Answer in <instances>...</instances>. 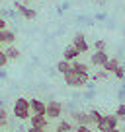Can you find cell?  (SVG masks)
<instances>
[{"mask_svg":"<svg viewBox=\"0 0 125 132\" xmlns=\"http://www.w3.org/2000/svg\"><path fill=\"white\" fill-rule=\"evenodd\" d=\"M71 119L74 124H86L88 126V111H72Z\"/></svg>","mask_w":125,"mask_h":132,"instance_id":"obj_10","label":"cell"},{"mask_svg":"<svg viewBox=\"0 0 125 132\" xmlns=\"http://www.w3.org/2000/svg\"><path fill=\"white\" fill-rule=\"evenodd\" d=\"M55 132H61V130H55Z\"/></svg>","mask_w":125,"mask_h":132,"instance_id":"obj_32","label":"cell"},{"mask_svg":"<svg viewBox=\"0 0 125 132\" xmlns=\"http://www.w3.org/2000/svg\"><path fill=\"white\" fill-rule=\"evenodd\" d=\"M72 47H74L80 54H84V53H88V51H90V45L86 43V35H84L82 31H78L74 37H72Z\"/></svg>","mask_w":125,"mask_h":132,"instance_id":"obj_3","label":"cell"},{"mask_svg":"<svg viewBox=\"0 0 125 132\" xmlns=\"http://www.w3.org/2000/svg\"><path fill=\"white\" fill-rule=\"evenodd\" d=\"M106 119H108V122H109V126H112V130H113V128H117V124H119V119H117L115 113H109V115H106Z\"/></svg>","mask_w":125,"mask_h":132,"instance_id":"obj_19","label":"cell"},{"mask_svg":"<svg viewBox=\"0 0 125 132\" xmlns=\"http://www.w3.org/2000/svg\"><path fill=\"white\" fill-rule=\"evenodd\" d=\"M2 29H6V20L0 16V31H2Z\"/></svg>","mask_w":125,"mask_h":132,"instance_id":"obj_28","label":"cell"},{"mask_svg":"<svg viewBox=\"0 0 125 132\" xmlns=\"http://www.w3.org/2000/svg\"><path fill=\"white\" fill-rule=\"evenodd\" d=\"M2 51H4V54L8 56V60H16V58H20V51H18L14 45H8L6 49H2Z\"/></svg>","mask_w":125,"mask_h":132,"instance_id":"obj_15","label":"cell"},{"mask_svg":"<svg viewBox=\"0 0 125 132\" xmlns=\"http://www.w3.org/2000/svg\"><path fill=\"white\" fill-rule=\"evenodd\" d=\"M57 130H61V132H72V130H74V126H72L68 120H61L59 126H57Z\"/></svg>","mask_w":125,"mask_h":132,"instance_id":"obj_18","label":"cell"},{"mask_svg":"<svg viewBox=\"0 0 125 132\" xmlns=\"http://www.w3.org/2000/svg\"><path fill=\"white\" fill-rule=\"evenodd\" d=\"M29 107H31V115H45L47 113V103H43L37 97L29 99Z\"/></svg>","mask_w":125,"mask_h":132,"instance_id":"obj_6","label":"cell"},{"mask_svg":"<svg viewBox=\"0 0 125 132\" xmlns=\"http://www.w3.org/2000/svg\"><path fill=\"white\" fill-rule=\"evenodd\" d=\"M25 2H31V0H25Z\"/></svg>","mask_w":125,"mask_h":132,"instance_id":"obj_31","label":"cell"},{"mask_svg":"<svg viewBox=\"0 0 125 132\" xmlns=\"http://www.w3.org/2000/svg\"><path fill=\"white\" fill-rule=\"evenodd\" d=\"M108 60H109V54L106 53V51H94V54L90 56V64L98 66V68H102Z\"/></svg>","mask_w":125,"mask_h":132,"instance_id":"obj_5","label":"cell"},{"mask_svg":"<svg viewBox=\"0 0 125 132\" xmlns=\"http://www.w3.org/2000/svg\"><path fill=\"white\" fill-rule=\"evenodd\" d=\"M63 78H65V84L68 87H76V89L78 87H86L88 82H90V74H80V72H74V70L67 72Z\"/></svg>","mask_w":125,"mask_h":132,"instance_id":"obj_2","label":"cell"},{"mask_svg":"<svg viewBox=\"0 0 125 132\" xmlns=\"http://www.w3.org/2000/svg\"><path fill=\"white\" fill-rule=\"evenodd\" d=\"M47 122H49V119H47L45 115H31V117H29V126L47 128Z\"/></svg>","mask_w":125,"mask_h":132,"instance_id":"obj_9","label":"cell"},{"mask_svg":"<svg viewBox=\"0 0 125 132\" xmlns=\"http://www.w3.org/2000/svg\"><path fill=\"white\" fill-rule=\"evenodd\" d=\"M72 70L74 72H80V74H90V66L86 62H80V60H72Z\"/></svg>","mask_w":125,"mask_h":132,"instance_id":"obj_13","label":"cell"},{"mask_svg":"<svg viewBox=\"0 0 125 132\" xmlns=\"http://www.w3.org/2000/svg\"><path fill=\"white\" fill-rule=\"evenodd\" d=\"M78 56H80V53L74 49L72 45H68L67 49L63 51V60H68V62H72V60H78Z\"/></svg>","mask_w":125,"mask_h":132,"instance_id":"obj_11","label":"cell"},{"mask_svg":"<svg viewBox=\"0 0 125 132\" xmlns=\"http://www.w3.org/2000/svg\"><path fill=\"white\" fill-rule=\"evenodd\" d=\"M0 51H2V43H0Z\"/></svg>","mask_w":125,"mask_h":132,"instance_id":"obj_30","label":"cell"},{"mask_svg":"<svg viewBox=\"0 0 125 132\" xmlns=\"http://www.w3.org/2000/svg\"><path fill=\"white\" fill-rule=\"evenodd\" d=\"M27 132H47L45 128H35V126H29L27 128Z\"/></svg>","mask_w":125,"mask_h":132,"instance_id":"obj_27","label":"cell"},{"mask_svg":"<svg viewBox=\"0 0 125 132\" xmlns=\"http://www.w3.org/2000/svg\"><path fill=\"white\" fill-rule=\"evenodd\" d=\"M14 8H16L25 20H35V18H37V12H35L33 8H29V6L22 4V2H14Z\"/></svg>","mask_w":125,"mask_h":132,"instance_id":"obj_7","label":"cell"},{"mask_svg":"<svg viewBox=\"0 0 125 132\" xmlns=\"http://www.w3.org/2000/svg\"><path fill=\"white\" fill-rule=\"evenodd\" d=\"M113 76H115L117 80H123V78H125V66H119V68L113 72Z\"/></svg>","mask_w":125,"mask_h":132,"instance_id":"obj_25","label":"cell"},{"mask_svg":"<svg viewBox=\"0 0 125 132\" xmlns=\"http://www.w3.org/2000/svg\"><path fill=\"white\" fill-rule=\"evenodd\" d=\"M71 70H72V64L68 60H59L57 62V72H59V74L65 76L67 72H71Z\"/></svg>","mask_w":125,"mask_h":132,"instance_id":"obj_16","label":"cell"},{"mask_svg":"<svg viewBox=\"0 0 125 132\" xmlns=\"http://www.w3.org/2000/svg\"><path fill=\"white\" fill-rule=\"evenodd\" d=\"M74 132H94V130L86 124H74Z\"/></svg>","mask_w":125,"mask_h":132,"instance_id":"obj_24","label":"cell"},{"mask_svg":"<svg viewBox=\"0 0 125 132\" xmlns=\"http://www.w3.org/2000/svg\"><path fill=\"white\" fill-rule=\"evenodd\" d=\"M121 66V62H119V58H109L108 62H106L104 66H102V68H104L106 72H109V74H113V72L117 70V68H119Z\"/></svg>","mask_w":125,"mask_h":132,"instance_id":"obj_14","label":"cell"},{"mask_svg":"<svg viewBox=\"0 0 125 132\" xmlns=\"http://www.w3.org/2000/svg\"><path fill=\"white\" fill-rule=\"evenodd\" d=\"M102 2H104V0H102Z\"/></svg>","mask_w":125,"mask_h":132,"instance_id":"obj_33","label":"cell"},{"mask_svg":"<svg viewBox=\"0 0 125 132\" xmlns=\"http://www.w3.org/2000/svg\"><path fill=\"white\" fill-rule=\"evenodd\" d=\"M106 47H108V43H106L104 39H98V41L94 43V51H106Z\"/></svg>","mask_w":125,"mask_h":132,"instance_id":"obj_22","label":"cell"},{"mask_svg":"<svg viewBox=\"0 0 125 132\" xmlns=\"http://www.w3.org/2000/svg\"><path fill=\"white\" fill-rule=\"evenodd\" d=\"M109 132H125V130H121V128H113V130H109Z\"/></svg>","mask_w":125,"mask_h":132,"instance_id":"obj_29","label":"cell"},{"mask_svg":"<svg viewBox=\"0 0 125 132\" xmlns=\"http://www.w3.org/2000/svg\"><path fill=\"white\" fill-rule=\"evenodd\" d=\"M0 43H2V45H14V43H16V31H12V29H2V31H0Z\"/></svg>","mask_w":125,"mask_h":132,"instance_id":"obj_8","label":"cell"},{"mask_svg":"<svg viewBox=\"0 0 125 132\" xmlns=\"http://www.w3.org/2000/svg\"><path fill=\"white\" fill-rule=\"evenodd\" d=\"M96 130L98 132H109L112 130V126H109V122H108V119H106V115L100 119V122L96 124Z\"/></svg>","mask_w":125,"mask_h":132,"instance_id":"obj_17","label":"cell"},{"mask_svg":"<svg viewBox=\"0 0 125 132\" xmlns=\"http://www.w3.org/2000/svg\"><path fill=\"white\" fill-rule=\"evenodd\" d=\"M102 117L104 115H102L98 109H90V111H88V126H96V124L100 122Z\"/></svg>","mask_w":125,"mask_h":132,"instance_id":"obj_12","label":"cell"},{"mask_svg":"<svg viewBox=\"0 0 125 132\" xmlns=\"http://www.w3.org/2000/svg\"><path fill=\"white\" fill-rule=\"evenodd\" d=\"M12 115L16 117L18 120H29L31 117V107H29V99L25 97H16L12 105Z\"/></svg>","mask_w":125,"mask_h":132,"instance_id":"obj_1","label":"cell"},{"mask_svg":"<svg viewBox=\"0 0 125 132\" xmlns=\"http://www.w3.org/2000/svg\"><path fill=\"white\" fill-rule=\"evenodd\" d=\"M8 124V111L4 107H0V128H4Z\"/></svg>","mask_w":125,"mask_h":132,"instance_id":"obj_20","label":"cell"},{"mask_svg":"<svg viewBox=\"0 0 125 132\" xmlns=\"http://www.w3.org/2000/svg\"><path fill=\"white\" fill-rule=\"evenodd\" d=\"M8 62H10V60H8V56L4 54V51H0V68H4Z\"/></svg>","mask_w":125,"mask_h":132,"instance_id":"obj_26","label":"cell"},{"mask_svg":"<svg viewBox=\"0 0 125 132\" xmlns=\"http://www.w3.org/2000/svg\"><path fill=\"white\" fill-rule=\"evenodd\" d=\"M109 78V72H106L104 68H102L100 72H96V74H94V82H98V80H108Z\"/></svg>","mask_w":125,"mask_h":132,"instance_id":"obj_21","label":"cell"},{"mask_svg":"<svg viewBox=\"0 0 125 132\" xmlns=\"http://www.w3.org/2000/svg\"><path fill=\"white\" fill-rule=\"evenodd\" d=\"M63 111H65V107H63V103H59V101H49L47 103V113L45 117L47 119H59V117L63 115Z\"/></svg>","mask_w":125,"mask_h":132,"instance_id":"obj_4","label":"cell"},{"mask_svg":"<svg viewBox=\"0 0 125 132\" xmlns=\"http://www.w3.org/2000/svg\"><path fill=\"white\" fill-rule=\"evenodd\" d=\"M115 115H117V119H119V120H125V103H121L119 107H117Z\"/></svg>","mask_w":125,"mask_h":132,"instance_id":"obj_23","label":"cell"}]
</instances>
